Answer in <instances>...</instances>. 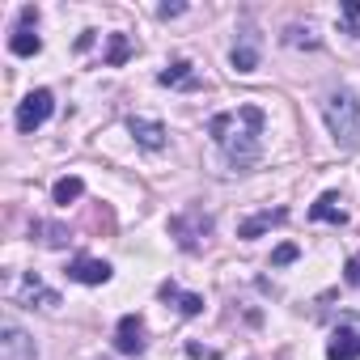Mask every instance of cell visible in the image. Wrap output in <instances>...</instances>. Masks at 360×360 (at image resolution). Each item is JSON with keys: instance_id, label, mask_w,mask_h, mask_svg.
Returning a JSON list of instances; mask_svg holds the SVG:
<instances>
[{"instance_id": "1", "label": "cell", "mask_w": 360, "mask_h": 360, "mask_svg": "<svg viewBox=\"0 0 360 360\" xmlns=\"http://www.w3.org/2000/svg\"><path fill=\"white\" fill-rule=\"evenodd\" d=\"M263 110L255 106V102H246V106H238V110H221V115H212L208 119V136L225 148V161H229V169H250L259 157H263Z\"/></svg>"}, {"instance_id": "2", "label": "cell", "mask_w": 360, "mask_h": 360, "mask_svg": "<svg viewBox=\"0 0 360 360\" xmlns=\"http://www.w3.org/2000/svg\"><path fill=\"white\" fill-rule=\"evenodd\" d=\"M322 115L339 148H360V98L352 89H335L322 102Z\"/></svg>"}, {"instance_id": "3", "label": "cell", "mask_w": 360, "mask_h": 360, "mask_svg": "<svg viewBox=\"0 0 360 360\" xmlns=\"http://www.w3.org/2000/svg\"><path fill=\"white\" fill-rule=\"evenodd\" d=\"M208 233H212V217H208L204 208H191V212H178V217H169V238H174L178 246H183L187 255L204 250Z\"/></svg>"}, {"instance_id": "4", "label": "cell", "mask_w": 360, "mask_h": 360, "mask_svg": "<svg viewBox=\"0 0 360 360\" xmlns=\"http://www.w3.org/2000/svg\"><path fill=\"white\" fill-rule=\"evenodd\" d=\"M51 110H56L51 89H34V94H26V98L18 102V131H22V136H34V131L51 119Z\"/></svg>"}, {"instance_id": "5", "label": "cell", "mask_w": 360, "mask_h": 360, "mask_svg": "<svg viewBox=\"0 0 360 360\" xmlns=\"http://www.w3.org/2000/svg\"><path fill=\"white\" fill-rule=\"evenodd\" d=\"M115 352L123 356H144L148 352V326L140 314H123L119 326H115Z\"/></svg>"}, {"instance_id": "6", "label": "cell", "mask_w": 360, "mask_h": 360, "mask_svg": "<svg viewBox=\"0 0 360 360\" xmlns=\"http://www.w3.org/2000/svg\"><path fill=\"white\" fill-rule=\"evenodd\" d=\"M0 360H34V339L22 326L5 322L0 326Z\"/></svg>"}, {"instance_id": "7", "label": "cell", "mask_w": 360, "mask_h": 360, "mask_svg": "<svg viewBox=\"0 0 360 360\" xmlns=\"http://www.w3.org/2000/svg\"><path fill=\"white\" fill-rule=\"evenodd\" d=\"M68 280H77V284H106L110 280V263L106 259H89V255H77L72 263H68V271H64Z\"/></svg>"}, {"instance_id": "8", "label": "cell", "mask_w": 360, "mask_h": 360, "mask_svg": "<svg viewBox=\"0 0 360 360\" xmlns=\"http://www.w3.org/2000/svg\"><path fill=\"white\" fill-rule=\"evenodd\" d=\"M326 360H360V330L356 326H335L326 343Z\"/></svg>"}, {"instance_id": "9", "label": "cell", "mask_w": 360, "mask_h": 360, "mask_svg": "<svg viewBox=\"0 0 360 360\" xmlns=\"http://www.w3.org/2000/svg\"><path fill=\"white\" fill-rule=\"evenodd\" d=\"M157 85H165V89H200L204 81L195 77V68H191L187 60H174L169 68L157 72Z\"/></svg>"}, {"instance_id": "10", "label": "cell", "mask_w": 360, "mask_h": 360, "mask_svg": "<svg viewBox=\"0 0 360 360\" xmlns=\"http://www.w3.org/2000/svg\"><path fill=\"white\" fill-rule=\"evenodd\" d=\"M127 131L136 136V144L140 148H165V127L161 123H153V119H127Z\"/></svg>"}, {"instance_id": "11", "label": "cell", "mask_w": 360, "mask_h": 360, "mask_svg": "<svg viewBox=\"0 0 360 360\" xmlns=\"http://www.w3.org/2000/svg\"><path fill=\"white\" fill-rule=\"evenodd\" d=\"M288 221V208H267V212H259V217H250V221H242L238 225V238H259V233H267L271 225H284Z\"/></svg>"}, {"instance_id": "12", "label": "cell", "mask_w": 360, "mask_h": 360, "mask_svg": "<svg viewBox=\"0 0 360 360\" xmlns=\"http://www.w3.org/2000/svg\"><path fill=\"white\" fill-rule=\"evenodd\" d=\"M309 221H326V225H347V212L339 208V195L335 191H322L309 208Z\"/></svg>"}, {"instance_id": "13", "label": "cell", "mask_w": 360, "mask_h": 360, "mask_svg": "<svg viewBox=\"0 0 360 360\" xmlns=\"http://www.w3.org/2000/svg\"><path fill=\"white\" fill-rule=\"evenodd\" d=\"M22 305H43V309H51V305H60V292H51V288H43V280L34 276V271H26V288H22V297H18Z\"/></svg>"}, {"instance_id": "14", "label": "cell", "mask_w": 360, "mask_h": 360, "mask_svg": "<svg viewBox=\"0 0 360 360\" xmlns=\"http://www.w3.org/2000/svg\"><path fill=\"white\" fill-rule=\"evenodd\" d=\"M157 297H161V301H174L187 318H195V314L204 309V297H200V292H178V284H174V280H165V284L157 288Z\"/></svg>"}, {"instance_id": "15", "label": "cell", "mask_w": 360, "mask_h": 360, "mask_svg": "<svg viewBox=\"0 0 360 360\" xmlns=\"http://www.w3.org/2000/svg\"><path fill=\"white\" fill-rule=\"evenodd\" d=\"M229 60H233V68H238V72H255V68H259V34H250V30H246Z\"/></svg>"}, {"instance_id": "16", "label": "cell", "mask_w": 360, "mask_h": 360, "mask_svg": "<svg viewBox=\"0 0 360 360\" xmlns=\"http://www.w3.org/2000/svg\"><path fill=\"white\" fill-rule=\"evenodd\" d=\"M9 51H13V56H22V60H30V56H39V51H43V39L34 34V26H18V30H13V39H9Z\"/></svg>"}, {"instance_id": "17", "label": "cell", "mask_w": 360, "mask_h": 360, "mask_svg": "<svg viewBox=\"0 0 360 360\" xmlns=\"http://www.w3.org/2000/svg\"><path fill=\"white\" fill-rule=\"evenodd\" d=\"M85 195V183H81V178L77 174H68V178H60V183L51 187V200L60 204V208H68V204H77Z\"/></svg>"}, {"instance_id": "18", "label": "cell", "mask_w": 360, "mask_h": 360, "mask_svg": "<svg viewBox=\"0 0 360 360\" xmlns=\"http://www.w3.org/2000/svg\"><path fill=\"white\" fill-rule=\"evenodd\" d=\"M131 56V43H127V34H110V51H106V68H119L123 60Z\"/></svg>"}, {"instance_id": "19", "label": "cell", "mask_w": 360, "mask_h": 360, "mask_svg": "<svg viewBox=\"0 0 360 360\" xmlns=\"http://www.w3.org/2000/svg\"><path fill=\"white\" fill-rule=\"evenodd\" d=\"M343 34H360V0H343Z\"/></svg>"}, {"instance_id": "20", "label": "cell", "mask_w": 360, "mask_h": 360, "mask_svg": "<svg viewBox=\"0 0 360 360\" xmlns=\"http://www.w3.org/2000/svg\"><path fill=\"white\" fill-rule=\"evenodd\" d=\"M284 43H288V47H318V39H314L309 30H301V26H288V30H284Z\"/></svg>"}, {"instance_id": "21", "label": "cell", "mask_w": 360, "mask_h": 360, "mask_svg": "<svg viewBox=\"0 0 360 360\" xmlns=\"http://www.w3.org/2000/svg\"><path fill=\"white\" fill-rule=\"evenodd\" d=\"M297 255H301V250H297L292 242H284V246H276V250H271V267H288Z\"/></svg>"}, {"instance_id": "22", "label": "cell", "mask_w": 360, "mask_h": 360, "mask_svg": "<svg viewBox=\"0 0 360 360\" xmlns=\"http://www.w3.org/2000/svg\"><path fill=\"white\" fill-rule=\"evenodd\" d=\"M343 284H347V288H360V255H352V259L343 263Z\"/></svg>"}, {"instance_id": "23", "label": "cell", "mask_w": 360, "mask_h": 360, "mask_svg": "<svg viewBox=\"0 0 360 360\" xmlns=\"http://www.w3.org/2000/svg\"><path fill=\"white\" fill-rule=\"evenodd\" d=\"M183 9H187V5H161V9H157V18H165V22H169V18H178Z\"/></svg>"}, {"instance_id": "24", "label": "cell", "mask_w": 360, "mask_h": 360, "mask_svg": "<svg viewBox=\"0 0 360 360\" xmlns=\"http://www.w3.org/2000/svg\"><path fill=\"white\" fill-rule=\"evenodd\" d=\"M187 356H208V360H217V352H208V347H200V343H187Z\"/></svg>"}, {"instance_id": "25", "label": "cell", "mask_w": 360, "mask_h": 360, "mask_svg": "<svg viewBox=\"0 0 360 360\" xmlns=\"http://www.w3.org/2000/svg\"><path fill=\"white\" fill-rule=\"evenodd\" d=\"M85 47H94V30H85V34L77 39V51H85Z\"/></svg>"}]
</instances>
